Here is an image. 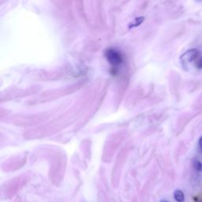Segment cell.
<instances>
[{"label": "cell", "instance_id": "6da1fadb", "mask_svg": "<svg viewBox=\"0 0 202 202\" xmlns=\"http://www.w3.org/2000/svg\"><path fill=\"white\" fill-rule=\"evenodd\" d=\"M183 63H192L197 69H202V52L197 49H191L184 53L181 57Z\"/></svg>", "mask_w": 202, "mask_h": 202}, {"label": "cell", "instance_id": "7a4b0ae2", "mask_svg": "<svg viewBox=\"0 0 202 202\" xmlns=\"http://www.w3.org/2000/svg\"><path fill=\"white\" fill-rule=\"evenodd\" d=\"M104 56L109 64L111 66L113 70H116V69L123 62V56L122 52L115 47L107 48L104 52Z\"/></svg>", "mask_w": 202, "mask_h": 202}, {"label": "cell", "instance_id": "3957f363", "mask_svg": "<svg viewBox=\"0 0 202 202\" xmlns=\"http://www.w3.org/2000/svg\"><path fill=\"white\" fill-rule=\"evenodd\" d=\"M174 197L177 202H184L185 201V196L182 190H177L174 192Z\"/></svg>", "mask_w": 202, "mask_h": 202}, {"label": "cell", "instance_id": "277c9868", "mask_svg": "<svg viewBox=\"0 0 202 202\" xmlns=\"http://www.w3.org/2000/svg\"><path fill=\"white\" fill-rule=\"evenodd\" d=\"M193 168H195V170L201 172V171H202V163L199 160H194L193 161Z\"/></svg>", "mask_w": 202, "mask_h": 202}, {"label": "cell", "instance_id": "5b68a950", "mask_svg": "<svg viewBox=\"0 0 202 202\" xmlns=\"http://www.w3.org/2000/svg\"><path fill=\"white\" fill-rule=\"evenodd\" d=\"M142 21H143L142 17H140V18H137V19L135 20V22L133 23V26H138V25H139L140 23L142 22Z\"/></svg>", "mask_w": 202, "mask_h": 202}, {"label": "cell", "instance_id": "8992f818", "mask_svg": "<svg viewBox=\"0 0 202 202\" xmlns=\"http://www.w3.org/2000/svg\"><path fill=\"white\" fill-rule=\"evenodd\" d=\"M199 145H200V146H201V149H202V136L200 138V139H199Z\"/></svg>", "mask_w": 202, "mask_h": 202}, {"label": "cell", "instance_id": "52a82bcc", "mask_svg": "<svg viewBox=\"0 0 202 202\" xmlns=\"http://www.w3.org/2000/svg\"><path fill=\"white\" fill-rule=\"evenodd\" d=\"M160 202H168V201H166V200H162V201H160Z\"/></svg>", "mask_w": 202, "mask_h": 202}]
</instances>
